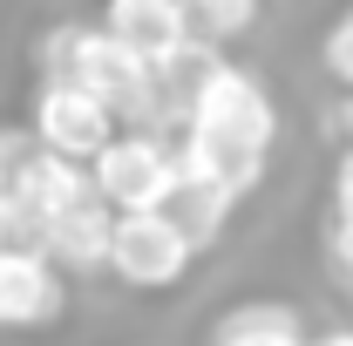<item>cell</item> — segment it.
<instances>
[{
    "label": "cell",
    "mask_w": 353,
    "mask_h": 346,
    "mask_svg": "<svg viewBox=\"0 0 353 346\" xmlns=\"http://www.w3.org/2000/svg\"><path fill=\"white\" fill-rule=\"evenodd\" d=\"M333 224H353V150H340L333 163Z\"/></svg>",
    "instance_id": "cell-13"
},
{
    "label": "cell",
    "mask_w": 353,
    "mask_h": 346,
    "mask_svg": "<svg viewBox=\"0 0 353 346\" xmlns=\"http://www.w3.org/2000/svg\"><path fill=\"white\" fill-rule=\"evenodd\" d=\"M68 312V278L28 252V245H0V333H48Z\"/></svg>",
    "instance_id": "cell-6"
},
{
    "label": "cell",
    "mask_w": 353,
    "mask_h": 346,
    "mask_svg": "<svg viewBox=\"0 0 353 346\" xmlns=\"http://www.w3.org/2000/svg\"><path fill=\"white\" fill-rule=\"evenodd\" d=\"M176 7H183V41L211 54H224L259 28V0H176Z\"/></svg>",
    "instance_id": "cell-11"
},
{
    "label": "cell",
    "mask_w": 353,
    "mask_h": 346,
    "mask_svg": "<svg viewBox=\"0 0 353 346\" xmlns=\"http://www.w3.org/2000/svg\"><path fill=\"white\" fill-rule=\"evenodd\" d=\"M95 28L123 48L143 75H157L176 48H183V7H176V0H116Z\"/></svg>",
    "instance_id": "cell-7"
},
{
    "label": "cell",
    "mask_w": 353,
    "mask_h": 346,
    "mask_svg": "<svg viewBox=\"0 0 353 346\" xmlns=\"http://www.w3.org/2000/svg\"><path fill=\"white\" fill-rule=\"evenodd\" d=\"M326 136H340V150H353V95L333 102V116H326Z\"/></svg>",
    "instance_id": "cell-14"
},
{
    "label": "cell",
    "mask_w": 353,
    "mask_h": 346,
    "mask_svg": "<svg viewBox=\"0 0 353 346\" xmlns=\"http://www.w3.org/2000/svg\"><path fill=\"white\" fill-rule=\"evenodd\" d=\"M34 61H41V82L82 88V95H95V102L116 116V130H143L150 136V75H143L95 21H54L41 41H34Z\"/></svg>",
    "instance_id": "cell-2"
},
{
    "label": "cell",
    "mask_w": 353,
    "mask_h": 346,
    "mask_svg": "<svg viewBox=\"0 0 353 346\" xmlns=\"http://www.w3.org/2000/svg\"><path fill=\"white\" fill-rule=\"evenodd\" d=\"M347 299H353V278H347Z\"/></svg>",
    "instance_id": "cell-16"
},
{
    "label": "cell",
    "mask_w": 353,
    "mask_h": 346,
    "mask_svg": "<svg viewBox=\"0 0 353 346\" xmlns=\"http://www.w3.org/2000/svg\"><path fill=\"white\" fill-rule=\"evenodd\" d=\"M109 136H116V116H109L95 95H82V88H68V82H41L34 88V116H28V143H34V150L88 170V163L109 150Z\"/></svg>",
    "instance_id": "cell-5"
},
{
    "label": "cell",
    "mask_w": 353,
    "mask_h": 346,
    "mask_svg": "<svg viewBox=\"0 0 353 346\" xmlns=\"http://www.w3.org/2000/svg\"><path fill=\"white\" fill-rule=\"evenodd\" d=\"M319 61H326V75H333V82L353 95V7L333 21V28H326V41H319Z\"/></svg>",
    "instance_id": "cell-12"
},
{
    "label": "cell",
    "mask_w": 353,
    "mask_h": 346,
    "mask_svg": "<svg viewBox=\"0 0 353 346\" xmlns=\"http://www.w3.org/2000/svg\"><path fill=\"white\" fill-rule=\"evenodd\" d=\"M211 346H306V319L279 299H245L211 319Z\"/></svg>",
    "instance_id": "cell-10"
},
{
    "label": "cell",
    "mask_w": 353,
    "mask_h": 346,
    "mask_svg": "<svg viewBox=\"0 0 353 346\" xmlns=\"http://www.w3.org/2000/svg\"><path fill=\"white\" fill-rule=\"evenodd\" d=\"M306 346H353V326H326V333H306Z\"/></svg>",
    "instance_id": "cell-15"
},
{
    "label": "cell",
    "mask_w": 353,
    "mask_h": 346,
    "mask_svg": "<svg viewBox=\"0 0 353 346\" xmlns=\"http://www.w3.org/2000/svg\"><path fill=\"white\" fill-rule=\"evenodd\" d=\"M170 183H176L170 143H163V136H143V130H116L109 150L88 163V190H95V204H102L109 217H150V211H163Z\"/></svg>",
    "instance_id": "cell-3"
},
{
    "label": "cell",
    "mask_w": 353,
    "mask_h": 346,
    "mask_svg": "<svg viewBox=\"0 0 353 346\" xmlns=\"http://www.w3.org/2000/svg\"><path fill=\"white\" fill-rule=\"evenodd\" d=\"M109 231H116V217L102 211L95 197H82L75 211H61L54 224L41 231V252L61 278H82V272H102V258H109Z\"/></svg>",
    "instance_id": "cell-8"
},
{
    "label": "cell",
    "mask_w": 353,
    "mask_h": 346,
    "mask_svg": "<svg viewBox=\"0 0 353 346\" xmlns=\"http://www.w3.org/2000/svg\"><path fill=\"white\" fill-rule=\"evenodd\" d=\"M163 217L176 224V238H183L190 252H211L224 231H231V217H238V197H231L224 183H211V176H183L176 170L170 197H163Z\"/></svg>",
    "instance_id": "cell-9"
},
{
    "label": "cell",
    "mask_w": 353,
    "mask_h": 346,
    "mask_svg": "<svg viewBox=\"0 0 353 346\" xmlns=\"http://www.w3.org/2000/svg\"><path fill=\"white\" fill-rule=\"evenodd\" d=\"M190 258H197V252L176 238V224L163 211H150V217H116L102 272H109L116 285H130V292H170V285H183Z\"/></svg>",
    "instance_id": "cell-4"
},
{
    "label": "cell",
    "mask_w": 353,
    "mask_h": 346,
    "mask_svg": "<svg viewBox=\"0 0 353 346\" xmlns=\"http://www.w3.org/2000/svg\"><path fill=\"white\" fill-rule=\"evenodd\" d=\"M272 143H279L272 88H265L252 68L224 61L218 75L197 88L183 130L170 136V156H176V170H183V176H211V183H224V190L245 204V197L259 190V176H265Z\"/></svg>",
    "instance_id": "cell-1"
}]
</instances>
